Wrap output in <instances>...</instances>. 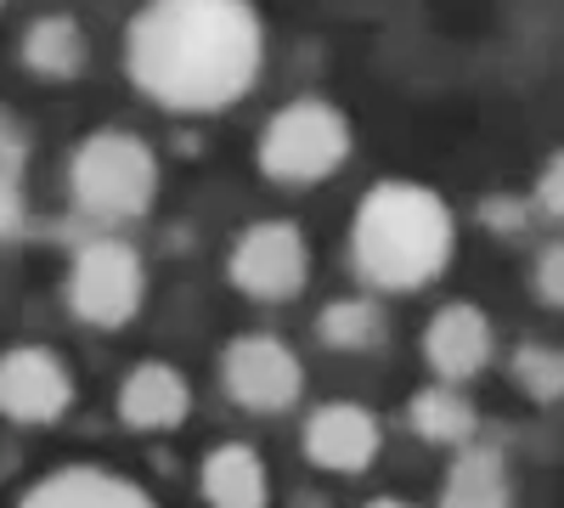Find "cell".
Wrapping results in <instances>:
<instances>
[{
	"mask_svg": "<svg viewBox=\"0 0 564 508\" xmlns=\"http://www.w3.org/2000/svg\"><path fill=\"white\" fill-rule=\"evenodd\" d=\"M384 446L379 419L361 401H327L305 419V457L327 475H361Z\"/></svg>",
	"mask_w": 564,
	"mask_h": 508,
	"instance_id": "cell-9",
	"label": "cell"
},
{
	"mask_svg": "<svg viewBox=\"0 0 564 508\" xmlns=\"http://www.w3.org/2000/svg\"><path fill=\"white\" fill-rule=\"evenodd\" d=\"M542 289H547V300H558V255H547V266H542Z\"/></svg>",
	"mask_w": 564,
	"mask_h": 508,
	"instance_id": "cell-19",
	"label": "cell"
},
{
	"mask_svg": "<svg viewBox=\"0 0 564 508\" xmlns=\"http://www.w3.org/2000/svg\"><path fill=\"white\" fill-rule=\"evenodd\" d=\"M186 412H193V385H186L181 367L170 361H135L124 385H119V419L141 435L175 430Z\"/></svg>",
	"mask_w": 564,
	"mask_h": 508,
	"instance_id": "cell-11",
	"label": "cell"
},
{
	"mask_svg": "<svg viewBox=\"0 0 564 508\" xmlns=\"http://www.w3.org/2000/svg\"><path fill=\"white\" fill-rule=\"evenodd\" d=\"M159 187V170L153 153L124 130H102L74 153V198L85 215L97 220H130L153 204Z\"/></svg>",
	"mask_w": 564,
	"mask_h": 508,
	"instance_id": "cell-3",
	"label": "cell"
},
{
	"mask_svg": "<svg viewBox=\"0 0 564 508\" xmlns=\"http://www.w3.org/2000/svg\"><path fill=\"white\" fill-rule=\"evenodd\" d=\"M141 294H148V271H141L135 249L102 238L79 249L74 271H68V311L90 328H124V322L141 311Z\"/></svg>",
	"mask_w": 564,
	"mask_h": 508,
	"instance_id": "cell-5",
	"label": "cell"
},
{
	"mask_svg": "<svg viewBox=\"0 0 564 508\" xmlns=\"http://www.w3.org/2000/svg\"><path fill=\"white\" fill-rule=\"evenodd\" d=\"M367 508H412V502H401V497H372Z\"/></svg>",
	"mask_w": 564,
	"mask_h": 508,
	"instance_id": "cell-20",
	"label": "cell"
},
{
	"mask_svg": "<svg viewBox=\"0 0 564 508\" xmlns=\"http://www.w3.org/2000/svg\"><path fill=\"white\" fill-rule=\"evenodd\" d=\"M18 508H153V497L141 491L135 480L113 475V469L74 464V469L45 475L34 491H23Z\"/></svg>",
	"mask_w": 564,
	"mask_h": 508,
	"instance_id": "cell-12",
	"label": "cell"
},
{
	"mask_svg": "<svg viewBox=\"0 0 564 508\" xmlns=\"http://www.w3.org/2000/svg\"><path fill=\"white\" fill-rule=\"evenodd\" d=\"M79 57H85V45H79V34H74L63 18H45V23L29 34V63H34L40 74H74Z\"/></svg>",
	"mask_w": 564,
	"mask_h": 508,
	"instance_id": "cell-17",
	"label": "cell"
},
{
	"mask_svg": "<svg viewBox=\"0 0 564 508\" xmlns=\"http://www.w3.org/2000/svg\"><path fill=\"white\" fill-rule=\"evenodd\" d=\"M520 379H525V390L553 401L558 396V356L553 350H520Z\"/></svg>",
	"mask_w": 564,
	"mask_h": 508,
	"instance_id": "cell-18",
	"label": "cell"
},
{
	"mask_svg": "<svg viewBox=\"0 0 564 508\" xmlns=\"http://www.w3.org/2000/svg\"><path fill=\"white\" fill-rule=\"evenodd\" d=\"M74 407V374L57 350L18 345L0 356V412L12 424H57Z\"/></svg>",
	"mask_w": 564,
	"mask_h": 508,
	"instance_id": "cell-8",
	"label": "cell"
},
{
	"mask_svg": "<svg viewBox=\"0 0 564 508\" xmlns=\"http://www.w3.org/2000/svg\"><path fill=\"white\" fill-rule=\"evenodd\" d=\"M311 277V249H305V233L289 220H260L238 238L231 249V283H238L249 300H294Z\"/></svg>",
	"mask_w": 564,
	"mask_h": 508,
	"instance_id": "cell-7",
	"label": "cell"
},
{
	"mask_svg": "<svg viewBox=\"0 0 564 508\" xmlns=\"http://www.w3.org/2000/svg\"><path fill=\"white\" fill-rule=\"evenodd\" d=\"M204 502L209 508H265L271 502V475H265V457L243 441H226L204 457L198 469Z\"/></svg>",
	"mask_w": 564,
	"mask_h": 508,
	"instance_id": "cell-13",
	"label": "cell"
},
{
	"mask_svg": "<svg viewBox=\"0 0 564 508\" xmlns=\"http://www.w3.org/2000/svg\"><path fill=\"white\" fill-rule=\"evenodd\" d=\"M423 361H430L435 385H463L486 374L491 361V316L475 305H441L423 328Z\"/></svg>",
	"mask_w": 564,
	"mask_h": 508,
	"instance_id": "cell-10",
	"label": "cell"
},
{
	"mask_svg": "<svg viewBox=\"0 0 564 508\" xmlns=\"http://www.w3.org/2000/svg\"><path fill=\"white\" fill-rule=\"evenodd\" d=\"M412 430L430 441V446H475V407H468V396L457 385H430V390H417L412 396Z\"/></svg>",
	"mask_w": 564,
	"mask_h": 508,
	"instance_id": "cell-15",
	"label": "cell"
},
{
	"mask_svg": "<svg viewBox=\"0 0 564 508\" xmlns=\"http://www.w3.org/2000/svg\"><path fill=\"white\" fill-rule=\"evenodd\" d=\"M384 339V311L372 300H339L322 311V345L327 350H372Z\"/></svg>",
	"mask_w": 564,
	"mask_h": 508,
	"instance_id": "cell-16",
	"label": "cell"
},
{
	"mask_svg": "<svg viewBox=\"0 0 564 508\" xmlns=\"http://www.w3.org/2000/svg\"><path fill=\"white\" fill-rule=\"evenodd\" d=\"M260 68V18L243 0H153L130 29V74L153 102L220 108Z\"/></svg>",
	"mask_w": 564,
	"mask_h": 508,
	"instance_id": "cell-1",
	"label": "cell"
},
{
	"mask_svg": "<svg viewBox=\"0 0 564 508\" xmlns=\"http://www.w3.org/2000/svg\"><path fill=\"white\" fill-rule=\"evenodd\" d=\"M452 209L412 181H384L372 187L356 209V233H350V255L356 271L372 289L384 294H406L435 283L452 260Z\"/></svg>",
	"mask_w": 564,
	"mask_h": 508,
	"instance_id": "cell-2",
	"label": "cell"
},
{
	"mask_svg": "<svg viewBox=\"0 0 564 508\" xmlns=\"http://www.w3.org/2000/svg\"><path fill=\"white\" fill-rule=\"evenodd\" d=\"M350 153V130L327 102H294L282 108L260 142V164L271 181H289V187H311V181L334 175Z\"/></svg>",
	"mask_w": 564,
	"mask_h": 508,
	"instance_id": "cell-4",
	"label": "cell"
},
{
	"mask_svg": "<svg viewBox=\"0 0 564 508\" xmlns=\"http://www.w3.org/2000/svg\"><path fill=\"white\" fill-rule=\"evenodd\" d=\"M441 508H513L502 452H491V446H463L457 464H452V475H446V486H441Z\"/></svg>",
	"mask_w": 564,
	"mask_h": 508,
	"instance_id": "cell-14",
	"label": "cell"
},
{
	"mask_svg": "<svg viewBox=\"0 0 564 508\" xmlns=\"http://www.w3.org/2000/svg\"><path fill=\"white\" fill-rule=\"evenodd\" d=\"M220 385L243 412H289L305 390V367L276 334H243L220 356Z\"/></svg>",
	"mask_w": 564,
	"mask_h": 508,
	"instance_id": "cell-6",
	"label": "cell"
}]
</instances>
